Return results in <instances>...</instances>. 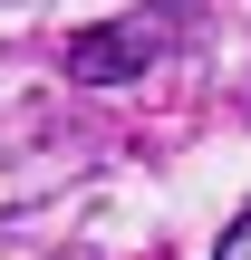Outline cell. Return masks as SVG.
I'll list each match as a JSON object with an SVG mask.
<instances>
[{"instance_id":"obj_1","label":"cell","mask_w":251,"mask_h":260,"mask_svg":"<svg viewBox=\"0 0 251 260\" xmlns=\"http://www.w3.org/2000/svg\"><path fill=\"white\" fill-rule=\"evenodd\" d=\"M164 39H174L164 10H126V19H106V29H87V39L68 48V77H77V87H126L135 68L164 58Z\"/></svg>"},{"instance_id":"obj_2","label":"cell","mask_w":251,"mask_h":260,"mask_svg":"<svg viewBox=\"0 0 251 260\" xmlns=\"http://www.w3.org/2000/svg\"><path fill=\"white\" fill-rule=\"evenodd\" d=\"M222 260H251V212L232 222V232H222Z\"/></svg>"}]
</instances>
